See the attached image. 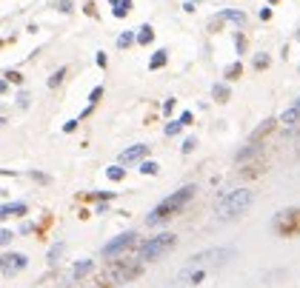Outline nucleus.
<instances>
[{
	"mask_svg": "<svg viewBox=\"0 0 300 288\" xmlns=\"http://www.w3.org/2000/svg\"><path fill=\"white\" fill-rule=\"evenodd\" d=\"M195 191H198L195 186H183V188H177L175 194H169L166 200H163L160 206H157V209H154L152 214L146 217V223H149V225H157V223H163V220H169V217H175L177 211H180V209L186 206V203H189L192 197H195Z\"/></svg>",
	"mask_w": 300,
	"mask_h": 288,
	"instance_id": "f257e3e1",
	"label": "nucleus"
},
{
	"mask_svg": "<svg viewBox=\"0 0 300 288\" xmlns=\"http://www.w3.org/2000/svg\"><path fill=\"white\" fill-rule=\"evenodd\" d=\"M252 200H255V194H252L249 188H234V191H229V194H223L217 200V217L220 220L240 217L252 206Z\"/></svg>",
	"mask_w": 300,
	"mask_h": 288,
	"instance_id": "f03ea898",
	"label": "nucleus"
},
{
	"mask_svg": "<svg viewBox=\"0 0 300 288\" xmlns=\"http://www.w3.org/2000/svg\"><path fill=\"white\" fill-rule=\"evenodd\" d=\"M143 274V263L140 260H117L115 266H109L100 277V285L103 288H112V285H120V282H129L134 277Z\"/></svg>",
	"mask_w": 300,
	"mask_h": 288,
	"instance_id": "7ed1b4c3",
	"label": "nucleus"
},
{
	"mask_svg": "<svg viewBox=\"0 0 300 288\" xmlns=\"http://www.w3.org/2000/svg\"><path fill=\"white\" fill-rule=\"evenodd\" d=\"M271 228H275L278 237H286V240L300 237V209H283L280 214H275Z\"/></svg>",
	"mask_w": 300,
	"mask_h": 288,
	"instance_id": "20e7f679",
	"label": "nucleus"
},
{
	"mask_svg": "<svg viewBox=\"0 0 300 288\" xmlns=\"http://www.w3.org/2000/svg\"><path fill=\"white\" fill-rule=\"evenodd\" d=\"M232 257H234V248H209V251L195 254V257L189 260V268H203V271H209V268H217V266H223V263H229Z\"/></svg>",
	"mask_w": 300,
	"mask_h": 288,
	"instance_id": "39448f33",
	"label": "nucleus"
},
{
	"mask_svg": "<svg viewBox=\"0 0 300 288\" xmlns=\"http://www.w3.org/2000/svg\"><path fill=\"white\" fill-rule=\"evenodd\" d=\"M175 243H177L175 234H160V237L146 240V243L140 245V260H157V257H163V254H169L172 248H175Z\"/></svg>",
	"mask_w": 300,
	"mask_h": 288,
	"instance_id": "423d86ee",
	"label": "nucleus"
},
{
	"mask_svg": "<svg viewBox=\"0 0 300 288\" xmlns=\"http://www.w3.org/2000/svg\"><path fill=\"white\" fill-rule=\"evenodd\" d=\"M134 243H138V234H134V231H126V234H120V237H115L112 243L103 245V257L112 260V257H117V254L129 251V248H132Z\"/></svg>",
	"mask_w": 300,
	"mask_h": 288,
	"instance_id": "0eeeda50",
	"label": "nucleus"
},
{
	"mask_svg": "<svg viewBox=\"0 0 300 288\" xmlns=\"http://www.w3.org/2000/svg\"><path fill=\"white\" fill-rule=\"evenodd\" d=\"M26 254H17V251H9V254H0V274H17L26 268Z\"/></svg>",
	"mask_w": 300,
	"mask_h": 288,
	"instance_id": "6e6552de",
	"label": "nucleus"
},
{
	"mask_svg": "<svg viewBox=\"0 0 300 288\" xmlns=\"http://www.w3.org/2000/svg\"><path fill=\"white\" fill-rule=\"evenodd\" d=\"M275 126H278V120H263L260 126H257L255 131H252V137H249V143H263L266 137L275 131Z\"/></svg>",
	"mask_w": 300,
	"mask_h": 288,
	"instance_id": "1a4fd4ad",
	"label": "nucleus"
},
{
	"mask_svg": "<svg viewBox=\"0 0 300 288\" xmlns=\"http://www.w3.org/2000/svg\"><path fill=\"white\" fill-rule=\"evenodd\" d=\"M146 154H149V146H143V143L132 146V149H126V152L120 154V163H123V166H126V163H138V160H143Z\"/></svg>",
	"mask_w": 300,
	"mask_h": 288,
	"instance_id": "9d476101",
	"label": "nucleus"
},
{
	"mask_svg": "<svg viewBox=\"0 0 300 288\" xmlns=\"http://www.w3.org/2000/svg\"><path fill=\"white\" fill-rule=\"evenodd\" d=\"M266 171V160H257V163H249V166L240 168V177H260Z\"/></svg>",
	"mask_w": 300,
	"mask_h": 288,
	"instance_id": "9b49d317",
	"label": "nucleus"
},
{
	"mask_svg": "<svg viewBox=\"0 0 300 288\" xmlns=\"http://www.w3.org/2000/svg\"><path fill=\"white\" fill-rule=\"evenodd\" d=\"M212 97H214L217 103H229L232 92H229V86H226V83H214V86H212Z\"/></svg>",
	"mask_w": 300,
	"mask_h": 288,
	"instance_id": "f8f14e48",
	"label": "nucleus"
},
{
	"mask_svg": "<svg viewBox=\"0 0 300 288\" xmlns=\"http://www.w3.org/2000/svg\"><path fill=\"white\" fill-rule=\"evenodd\" d=\"M15 214H26V206H23V203H12V206H3V209H0V220L15 217Z\"/></svg>",
	"mask_w": 300,
	"mask_h": 288,
	"instance_id": "ddd939ff",
	"label": "nucleus"
},
{
	"mask_svg": "<svg viewBox=\"0 0 300 288\" xmlns=\"http://www.w3.org/2000/svg\"><path fill=\"white\" fill-rule=\"evenodd\" d=\"M129 9H132V0H112V12H115V17H126L129 15Z\"/></svg>",
	"mask_w": 300,
	"mask_h": 288,
	"instance_id": "4468645a",
	"label": "nucleus"
},
{
	"mask_svg": "<svg viewBox=\"0 0 300 288\" xmlns=\"http://www.w3.org/2000/svg\"><path fill=\"white\" fill-rule=\"evenodd\" d=\"M220 20H232V23H237V26H243V23H246V15H243V12H232V9H226V12H220Z\"/></svg>",
	"mask_w": 300,
	"mask_h": 288,
	"instance_id": "2eb2a0df",
	"label": "nucleus"
},
{
	"mask_svg": "<svg viewBox=\"0 0 300 288\" xmlns=\"http://www.w3.org/2000/svg\"><path fill=\"white\" fill-rule=\"evenodd\" d=\"M166 60H169V51L166 49L154 51V57L149 60V69H163V66H166Z\"/></svg>",
	"mask_w": 300,
	"mask_h": 288,
	"instance_id": "dca6fc26",
	"label": "nucleus"
},
{
	"mask_svg": "<svg viewBox=\"0 0 300 288\" xmlns=\"http://www.w3.org/2000/svg\"><path fill=\"white\" fill-rule=\"evenodd\" d=\"M257 152H260V143H249V146H246V149H243L240 154H237V163H246V160H249V157H255Z\"/></svg>",
	"mask_w": 300,
	"mask_h": 288,
	"instance_id": "f3484780",
	"label": "nucleus"
},
{
	"mask_svg": "<svg viewBox=\"0 0 300 288\" xmlns=\"http://www.w3.org/2000/svg\"><path fill=\"white\" fill-rule=\"evenodd\" d=\"M300 120V108L292 106L289 111H283V117H280V123H286V126H294V123Z\"/></svg>",
	"mask_w": 300,
	"mask_h": 288,
	"instance_id": "a211bd4d",
	"label": "nucleus"
},
{
	"mask_svg": "<svg viewBox=\"0 0 300 288\" xmlns=\"http://www.w3.org/2000/svg\"><path fill=\"white\" fill-rule=\"evenodd\" d=\"M152 40H154L152 26H140V29H138V43H143V46H146V43H152Z\"/></svg>",
	"mask_w": 300,
	"mask_h": 288,
	"instance_id": "6ab92c4d",
	"label": "nucleus"
},
{
	"mask_svg": "<svg viewBox=\"0 0 300 288\" xmlns=\"http://www.w3.org/2000/svg\"><path fill=\"white\" fill-rule=\"evenodd\" d=\"M100 97H103V86L92 89V94H89V108H86V111H83V117H86V114H92V108H95V103L100 100Z\"/></svg>",
	"mask_w": 300,
	"mask_h": 288,
	"instance_id": "aec40b11",
	"label": "nucleus"
},
{
	"mask_svg": "<svg viewBox=\"0 0 300 288\" xmlns=\"http://www.w3.org/2000/svg\"><path fill=\"white\" fill-rule=\"evenodd\" d=\"M134 40H138V35H134V32H123V35L117 37V46H120V49H129Z\"/></svg>",
	"mask_w": 300,
	"mask_h": 288,
	"instance_id": "412c9836",
	"label": "nucleus"
},
{
	"mask_svg": "<svg viewBox=\"0 0 300 288\" xmlns=\"http://www.w3.org/2000/svg\"><path fill=\"white\" fill-rule=\"evenodd\" d=\"M89 271H92V260H83V263H80V266H74V280H80V277H86V274Z\"/></svg>",
	"mask_w": 300,
	"mask_h": 288,
	"instance_id": "4be33fe9",
	"label": "nucleus"
},
{
	"mask_svg": "<svg viewBox=\"0 0 300 288\" xmlns=\"http://www.w3.org/2000/svg\"><path fill=\"white\" fill-rule=\"evenodd\" d=\"M240 74H243V66H240V63H232V66L226 69V80H237Z\"/></svg>",
	"mask_w": 300,
	"mask_h": 288,
	"instance_id": "5701e85b",
	"label": "nucleus"
},
{
	"mask_svg": "<svg viewBox=\"0 0 300 288\" xmlns=\"http://www.w3.org/2000/svg\"><path fill=\"white\" fill-rule=\"evenodd\" d=\"M63 77H66V69H58V72H54V74L49 77V86H51V89L60 86V83H63Z\"/></svg>",
	"mask_w": 300,
	"mask_h": 288,
	"instance_id": "b1692460",
	"label": "nucleus"
},
{
	"mask_svg": "<svg viewBox=\"0 0 300 288\" xmlns=\"http://www.w3.org/2000/svg\"><path fill=\"white\" fill-rule=\"evenodd\" d=\"M180 129H183V123H180V120L169 123V126H166V137H175V134H180Z\"/></svg>",
	"mask_w": 300,
	"mask_h": 288,
	"instance_id": "393cba45",
	"label": "nucleus"
},
{
	"mask_svg": "<svg viewBox=\"0 0 300 288\" xmlns=\"http://www.w3.org/2000/svg\"><path fill=\"white\" fill-rule=\"evenodd\" d=\"M140 171H143V174H157V171H160V166H157V163H152V160H146V163L140 166Z\"/></svg>",
	"mask_w": 300,
	"mask_h": 288,
	"instance_id": "a878e982",
	"label": "nucleus"
},
{
	"mask_svg": "<svg viewBox=\"0 0 300 288\" xmlns=\"http://www.w3.org/2000/svg\"><path fill=\"white\" fill-rule=\"evenodd\" d=\"M106 174H109V180H115V183H117V180H123V174H126V171H123L120 166H112Z\"/></svg>",
	"mask_w": 300,
	"mask_h": 288,
	"instance_id": "bb28decb",
	"label": "nucleus"
},
{
	"mask_svg": "<svg viewBox=\"0 0 300 288\" xmlns=\"http://www.w3.org/2000/svg\"><path fill=\"white\" fill-rule=\"evenodd\" d=\"M234 46H237V54H243V51H246V37H243L240 32H237V37H234Z\"/></svg>",
	"mask_w": 300,
	"mask_h": 288,
	"instance_id": "cd10ccee",
	"label": "nucleus"
},
{
	"mask_svg": "<svg viewBox=\"0 0 300 288\" xmlns=\"http://www.w3.org/2000/svg\"><path fill=\"white\" fill-rule=\"evenodd\" d=\"M266 66H269V57H266V54H257V57H255V69L260 72V69H266Z\"/></svg>",
	"mask_w": 300,
	"mask_h": 288,
	"instance_id": "c85d7f7f",
	"label": "nucleus"
},
{
	"mask_svg": "<svg viewBox=\"0 0 300 288\" xmlns=\"http://www.w3.org/2000/svg\"><path fill=\"white\" fill-rule=\"evenodd\" d=\"M58 9L63 15H69V12H72V0H58Z\"/></svg>",
	"mask_w": 300,
	"mask_h": 288,
	"instance_id": "c756f323",
	"label": "nucleus"
},
{
	"mask_svg": "<svg viewBox=\"0 0 300 288\" xmlns=\"http://www.w3.org/2000/svg\"><path fill=\"white\" fill-rule=\"evenodd\" d=\"M195 146H198V140H195V137H189V140H183V154H189L192 149H195Z\"/></svg>",
	"mask_w": 300,
	"mask_h": 288,
	"instance_id": "7c9ffc66",
	"label": "nucleus"
},
{
	"mask_svg": "<svg viewBox=\"0 0 300 288\" xmlns=\"http://www.w3.org/2000/svg\"><path fill=\"white\" fill-rule=\"evenodd\" d=\"M12 237H15V234L3 228V231H0V245H9V240H12Z\"/></svg>",
	"mask_w": 300,
	"mask_h": 288,
	"instance_id": "2f4dec72",
	"label": "nucleus"
},
{
	"mask_svg": "<svg viewBox=\"0 0 300 288\" xmlns=\"http://www.w3.org/2000/svg\"><path fill=\"white\" fill-rule=\"evenodd\" d=\"M60 251H63V245L58 243V245H54V248L49 251V260H58V257H60Z\"/></svg>",
	"mask_w": 300,
	"mask_h": 288,
	"instance_id": "473e14b6",
	"label": "nucleus"
},
{
	"mask_svg": "<svg viewBox=\"0 0 300 288\" xmlns=\"http://www.w3.org/2000/svg\"><path fill=\"white\" fill-rule=\"evenodd\" d=\"M6 77L12 80V83H23V74H20V72H9Z\"/></svg>",
	"mask_w": 300,
	"mask_h": 288,
	"instance_id": "72a5a7b5",
	"label": "nucleus"
},
{
	"mask_svg": "<svg viewBox=\"0 0 300 288\" xmlns=\"http://www.w3.org/2000/svg\"><path fill=\"white\" fill-rule=\"evenodd\" d=\"M32 177H35L37 183H49V177H46V174H40V171H32Z\"/></svg>",
	"mask_w": 300,
	"mask_h": 288,
	"instance_id": "f704fd0d",
	"label": "nucleus"
},
{
	"mask_svg": "<svg viewBox=\"0 0 300 288\" xmlns=\"http://www.w3.org/2000/svg\"><path fill=\"white\" fill-rule=\"evenodd\" d=\"M180 123H183V126H189V123H192V111H183V114H180Z\"/></svg>",
	"mask_w": 300,
	"mask_h": 288,
	"instance_id": "c9c22d12",
	"label": "nucleus"
},
{
	"mask_svg": "<svg viewBox=\"0 0 300 288\" xmlns=\"http://www.w3.org/2000/svg\"><path fill=\"white\" fill-rule=\"evenodd\" d=\"M172 108H175V100H172V97H169V100L163 103V111H166V114H169V111H172Z\"/></svg>",
	"mask_w": 300,
	"mask_h": 288,
	"instance_id": "e433bc0d",
	"label": "nucleus"
},
{
	"mask_svg": "<svg viewBox=\"0 0 300 288\" xmlns=\"http://www.w3.org/2000/svg\"><path fill=\"white\" fill-rule=\"evenodd\" d=\"M74 126H77V120H69L66 126H63V131H74Z\"/></svg>",
	"mask_w": 300,
	"mask_h": 288,
	"instance_id": "4c0bfd02",
	"label": "nucleus"
},
{
	"mask_svg": "<svg viewBox=\"0 0 300 288\" xmlns=\"http://www.w3.org/2000/svg\"><path fill=\"white\" fill-rule=\"evenodd\" d=\"M0 92H6V80H0Z\"/></svg>",
	"mask_w": 300,
	"mask_h": 288,
	"instance_id": "58836bf2",
	"label": "nucleus"
},
{
	"mask_svg": "<svg viewBox=\"0 0 300 288\" xmlns=\"http://www.w3.org/2000/svg\"><path fill=\"white\" fill-rule=\"evenodd\" d=\"M294 106H297V108H300V97H297V103H294Z\"/></svg>",
	"mask_w": 300,
	"mask_h": 288,
	"instance_id": "ea45409f",
	"label": "nucleus"
},
{
	"mask_svg": "<svg viewBox=\"0 0 300 288\" xmlns=\"http://www.w3.org/2000/svg\"><path fill=\"white\" fill-rule=\"evenodd\" d=\"M269 3H280V0H269Z\"/></svg>",
	"mask_w": 300,
	"mask_h": 288,
	"instance_id": "a19ab883",
	"label": "nucleus"
},
{
	"mask_svg": "<svg viewBox=\"0 0 300 288\" xmlns=\"http://www.w3.org/2000/svg\"><path fill=\"white\" fill-rule=\"evenodd\" d=\"M3 123H6V120H3V117H0V126H3Z\"/></svg>",
	"mask_w": 300,
	"mask_h": 288,
	"instance_id": "79ce46f5",
	"label": "nucleus"
},
{
	"mask_svg": "<svg viewBox=\"0 0 300 288\" xmlns=\"http://www.w3.org/2000/svg\"><path fill=\"white\" fill-rule=\"evenodd\" d=\"M0 194H6V191H3V188H0Z\"/></svg>",
	"mask_w": 300,
	"mask_h": 288,
	"instance_id": "37998d69",
	"label": "nucleus"
},
{
	"mask_svg": "<svg viewBox=\"0 0 300 288\" xmlns=\"http://www.w3.org/2000/svg\"><path fill=\"white\" fill-rule=\"evenodd\" d=\"M297 152H300V149H297Z\"/></svg>",
	"mask_w": 300,
	"mask_h": 288,
	"instance_id": "c03bdc74",
	"label": "nucleus"
}]
</instances>
